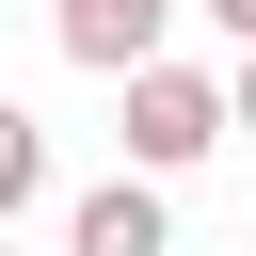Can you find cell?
<instances>
[{
	"instance_id": "obj_1",
	"label": "cell",
	"mask_w": 256,
	"mask_h": 256,
	"mask_svg": "<svg viewBox=\"0 0 256 256\" xmlns=\"http://www.w3.org/2000/svg\"><path fill=\"white\" fill-rule=\"evenodd\" d=\"M112 96H128V176H192L208 144H240V128H224V80H208V64H176V48H160V64H128Z\"/></svg>"
},
{
	"instance_id": "obj_2",
	"label": "cell",
	"mask_w": 256,
	"mask_h": 256,
	"mask_svg": "<svg viewBox=\"0 0 256 256\" xmlns=\"http://www.w3.org/2000/svg\"><path fill=\"white\" fill-rule=\"evenodd\" d=\"M192 0H48V32H64V64H96V80H128V64H160V32H176Z\"/></svg>"
},
{
	"instance_id": "obj_3",
	"label": "cell",
	"mask_w": 256,
	"mask_h": 256,
	"mask_svg": "<svg viewBox=\"0 0 256 256\" xmlns=\"http://www.w3.org/2000/svg\"><path fill=\"white\" fill-rule=\"evenodd\" d=\"M64 256H160V176H96L64 208Z\"/></svg>"
},
{
	"instance_id": "obj_4",
	"label": "cell",
	"mask_w": 256,
	"mask_h": 256,
	"mask_svg": "<svg viewBox=\"0 0 256 256\" xmlns=\"http://www.w3.org/2000/svg\"><path fill=\"white\" fill-rule=\"evenodd\" d=\"M32 192H48V128H32V112H16V96H0V224H16V208H32Z\"/></svg>"
},
{
	"instance_id": "obj_5",
	"label": "cell",
	"mask_w": 256,
	"mask_h": 256,
	"mask_svg": "<svg viewBox=\"0 0 256 256\" xmlns=\"http://www.w3.org/2000/svg\"><path fill=\"white\" fill-rule=\"evenodd\" d=\"M192 16H208V32H224V48H256V0H192Z\"/></svg>"
},
{
	"instance_id": "obj_6",
	"label": "cell",
	"mask_w": 256,
	"mask_h": 256,
	"mask_svg": "<svg viewBox=\"0 0 256 256\" xmlns=\"http://www.w3.org/2000/svg\"><path fill=\"white\" fill-rule=\"evenodd\" d=\"M224 128H256V48H240V80H224Z\"/></svg>"
}]
</instances>
